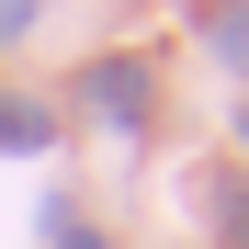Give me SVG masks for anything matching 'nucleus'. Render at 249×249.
I'll return each mask as SVG.
<instances>
[{"label": "nucleus", "mask_w": 249, "mask_h": 249, "mask_svg": "<svg viewBox=\"0 0 249 249\" xmlns=\"http://www.w3.org/2000/svg\"><path fill=\"white\" fill-rule=\"evenodd\" d=\"M91 113H113V124H136V113H147V68H136V57H113V68H91Z\"/></svg>", "instance_id": "obj_1"}, {"label": "nucleus", "mask_w": 249, "mask_h": 249, "mask_svg": "<svg viewBox=\"0 0 249 249\" xmlns=\"http://www.w3.org/2000/svg\"><path fill=\"white\" fill-rule=\"evenodd\" d=\"M204 46H215V57L249 79V12H215V23H204Z\"/></svg>", "instance_id": "obj_2"}, {"label": "nucleus", "mask_w": 249, "mask_h": 249, "mask_svg": "<svg viewBox=\"0 0 249 249\" xmlns=\"http://www.w3.org/2000/svg\"><path fill=\"white\" fill-rule=\"evenodd\" d=\"M0 147H46V113L34 102H0Z\"/></svg>", "instance_id": "obj_3"}, {"label": "nucleus", "mask_w": 249, "mask_h": 249, "mask_svg": "<svg viewBox=\"0 0 249 249\" xmlns=\"http://www.w3.org/2000/svg\"><path fill=\"white\" fill-rule=\"evenodd\" d=\"M215 215L238 227V249H249V181H215Z\"/></svg>", "instance_id": "obj_4"}, {"label": "nucleus", "mask_w": 249, "mask_h": 249, "mask_svg": "<svg viewBox=\"0 0 249 249\" xmlns=\"http://www.w3.org/2000/svg\"><path fill=\"white\" fill-rule=\"evenodd\" d=\"M34 12H46V0H0V46H23V34H34Z\"/></svg>", "instance_id": "obj_5"}, {"label": "nucleus", "mask_w": 249, "mask_h": 249, "mask_svg": "<svg viewBox=\"0 0 249 249\" xmlns=\"http://www.w3.org/2000/svg\"><path fill=\"white\" fill-rule=\"evenodd\" d=\"M46 227H57V249H102L91 227H79V215H68V204H57V215H46Z\"/></svg>", "instance_id": "obj_6"}]
</instances>
